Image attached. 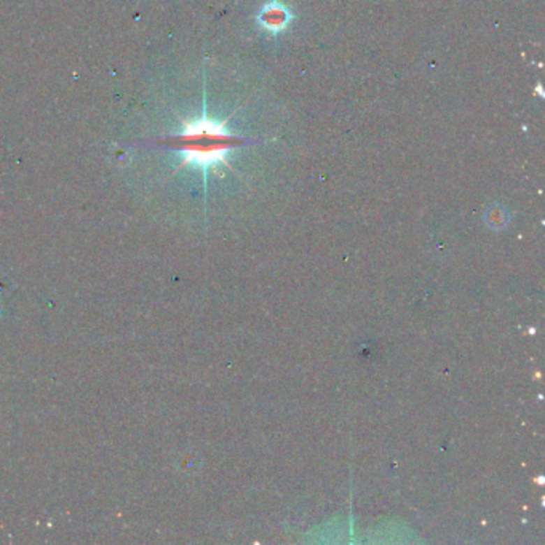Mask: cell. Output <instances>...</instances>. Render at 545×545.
I'll return each instance as SVG.
<instances>
[{"instance_id": "obj_2", "label": "cell", "mask_w": 545, "mask_h": 545, "mask_svg": "<svg viewBox=\"0 0 545 545\" xmlns=\"http://www.w3.org/2000/svg\"><path fill=\"white\" fill-rule=\"evenodd\" d=\"M294 21V13L288 5L279 2V0H272V2L264 3L256 15V23L269 34H282L285 32L290 24Z\"/></svg>"}, {"instance_id": "obj_1", "label": "cell", "mask_w": 545, "mask_h": 545, "mask_svg": "<svg viewBox=\"0 0 545 545\" xmlns=\"http://www.w3.org/2000/svg\"><path fill=\"white\" fill-rule=\"evenodd\" d=\"M227 120L218 122L207 114V106L203 114L194 120H184L180 133L162 140L166 147L173 149L181 155V166L191 165L202 170L205 181L208 171L218 165L232 168L227 155L237 147L248 144L249 140L232 133L227 128Z\"/></svg>"}]
</instances>
